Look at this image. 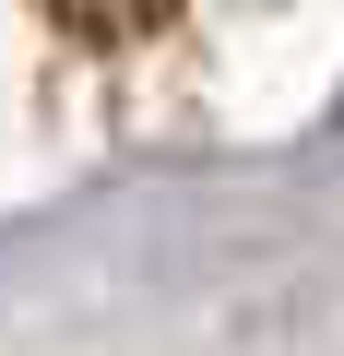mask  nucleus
<instances>
[{
  "label": "nucleus",
  "mask_w": 344,
  "mask_h": 356,
  "mask_svg": "<svg viewBox=\"0 0 344 356\" xmlns=\"http://www.w3.org/2000/svg\"><path fill=\"white\" fill-rule=\"evenodd\" d=\"M60 24H83V36H142L154 13H179V0H48Z\"/></svg>",
  "instance_id": "1"
}]
</instances>
